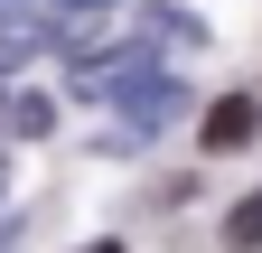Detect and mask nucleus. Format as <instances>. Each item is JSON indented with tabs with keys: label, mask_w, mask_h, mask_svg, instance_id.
I'll use <instances>...</instances> for the list:
<instances>
[{
	"label": "nucleus",
	"mask_w": 262,
	"mask_h": 253,
	"mask_svg": "<svg viewBox=\"0 0 262 253\" xmlns=\"http://www.w3.org/2000/svg\"><path fill=\"white\" fill-rule=\"evenodd\" d=\"M225 244H234V253H262V187H253L234 216H225Z\"/></svg>",
	"instance_id": "nucleus-5"
},
{
	"label": "nucleus",
	"mask_w": 262,
	"mask_h": 253,
	"mask_svg": "<svg viewBox=\"0 0 262 253\" xmlns=\"http://www.w3.org/2000/svg\"><path fill=\"white\" fill-rule=\"evenodd\" d=\"M0 122H10L19 141H38V132H56V103H38V94H10V113H0Z\"/></svg>",
	"instance_id": "nucleus-4"
},
{
	"label": "nucleus",
	"mask_w": 262,
	"mask_h": 253,
	"mask_svg": "<svg viewBox=\"0 0 262 253\" xmlns=\"http://www.w3.org/2000/svg\"><path fill=\"white\" fill-rule=\"evenodd\" d=\"M56 47V0H0V75Z\"/></svg>",
	"instance_id": "nucleus-1"
},
{
	"label": "nucleus",
	"mask_w": 262,
	"mask_h": 253,
	"mask_svg": "<svg viewBox=\"0 0 262 253\" xmlns=\"http://www.w3.org/2000/svg\"><path fill=\"white\" fill-rule=\"evenodd\" d=\"M56 10H103V0H56Z\"/></svg>",
	"instance_id": "nucleus-6"
},
{
	"label": "nucleus",
	"mask_w": 262,
	"mask_h": 253,
	"mask_svg": "<svg viewBox=\"0 0 262 253\" xmlns=\"http://www.w3.org/2000/svg\"><path fill=\"white\" fill-rule=\"evenodd\" d=\"M84 253H122V244H84Z\"/></svg>",
	"instance_id": "nucleus-7"
},
{
	"label": "nucleus",
	"mask_w": 262,
	"mask_h": 253,
	"mask_svg": "<svg viewBox=\"0 0 262 253\" xmlns=\"http://www.w3.org/2000/svg\"><path fill=\"white\" fill-rule=\"evenodd\" d=\"M178 113V85H141V103H122V122H131V141H150L159 122Z\"/></svg>",
	"instance_id": "nucleus-3"
},
{
	"label": "nucleus",
	"mask_w": 262,
	"mask_h": 253,
	"mask_svg": "<svg viewBox=\"0 0 262 253\" xmlns=\"http://www.w3.org/2000/svg\"><path fill=\"white\" fill-rule=\"evenodd\" d=\"M253 132H262V113H253V94H215V103H206V122H196V141H206L215 160H225V150H244Z\"/></svg>",
	"instance_id": "nucleus-2"
}]
</instances>
